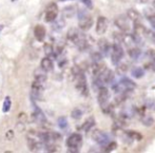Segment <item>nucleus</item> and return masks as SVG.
Masks as SVG:
<instances>
[{
  "label": "nucleus",
  "instance_id": "7ed1b4c3",
  "mask_svg": "<svg viewBox=\"0 0 155 153\" xmlns=\"http://www.w3.org/2000/svg\"><path fill=\"white\" fill-rule=\"evenodd\" d=\"M109 99H110V91H109V89L104 86H101L100 88H98L97 101L102 111L110 105L109 104Z\"/></svg>",
  "mask_w": 155,
  "mask_h": 153
},
{
  "label": "nucleus",
  "instance_id": "f03ea898",
  "mask_svg": "<svg viewBox=\"0 0 155 153\" xmlns=\"http://www.w3.org/2000/svg\"><path fill=\"white\" fill-rule=\"evenodd\" d=\"M75 78V87L77 89V91L79 92L81 95L84 96H88L89 95V89H88V85H87V78L84 76V72H80L79 74H77L76 76H74Z\"/></svg>",
  "mask_w": 155,
  "mask_h": 153
},
{
  "label": "nucleus",
  "instance_id": "ddd939ff",
  "mask_svg": "<svg viewBox=\"0 0 155 153\" xmlns=\"http://www.w3.org/2000/svg\"><path fill=\"white\" fill-rule=\"evenodd\" d=\"M127 17L128 19H130L132 22H138V21H141V15L140 13L138 12L135 8H129L127 11Z\"/></svg>",
  "mask_w": 155,
  "mask_h": 153
},
{
  "label": "nucleus",
  "instance_id": "58836bf2",
  "mask_svg": "<svg viewBox=\"0 0 155 153\" xmlns=\"http://www.w3.org/2000/svg\"><path fill=\"white\" fill-rule=\"evenodd\" d=\"M3 28H4V25H0V34H1L2 30H3Z\"/></svg>",
  "mask_w": 155,
  "mask_h": 153
},
{
  "label": "nucleus",
  "instance_id": "f3484780",
  "mask_svg": "<svg viewBox=\"0 0 155 153\" xmlns=\"http://www.w3.org/2000/svg\"><path fill=\"white\" fill-rule=\"evenodd\" d=\"M128 54H129V56L132 58V59L136 60V59H138V58L140 57L141 49H140V48H138V47L130 48V49L128 50Z\"/></svg>",
  "mask_w": 155,
  "mask_h": 153
},
{
  "label": "nucleus",
  "instance_id": "c9c22d12",
  "mask_svg": "<svg viewBox=\"0 0 155 153\" xmlns=\"http://www.w3.org/2000/svg\"><path fill=\"white\" fill-rule=\"evenodd\" d=\"M5 137H6V139H12L13 137H14V132H13L12 130L8 131V132L5 133Z\"/></svg>",
  "mask_w": 155,
  "mask_h": 153
},
{
  "label": "nucleus",
  "instance_id": "79ce46f5",
  "mask_svg": "<svg viewBox=\"0 0 155 153\" xmlns=\"http://www.w3.org/2000/svg\"><path fill=\"white\" fill-rule=\"evenodd\" d=\"M12 1H16V0H12Z\"/></svg>",
  "mask_w": 155,
  "mask_h": 153
},
{
  "label": "nucleus",
  "instance_id": "2f4dec72",
  "mask_svg": "<svg viewBox=\"0 0 155 153\" xmlns=\"http://www.w3.org/2000/svg\"><path fill=\"white\" fill-rule=\"evenodd\" d=\"M147 55L149 56L150 59H151L155 63V50H153V49L148 50V51H147Z\"/></svg>",
  "mask_w": 155,
  "mask_h": 153
},
{
  "label": "nucleus",
  "instance_id": "ea45409f",
  "mask_svg": "<svg viewBox=\"0 0 155 153\" xmlns=\"http://www.w3.org/2000/svg\"><path fill=\"white\" fill-rule=\"evenodd\" d=\"M152 5H153V8H154V10H155V0H154L153 2H152Z\"/></svg>",
  "mask_w": 155,
  "mask_h": 153
},
{
  "label": "nucleus",
  "instance_id": "dca6fc26",
  "mask_svg": "<svg viewBox=\"0 0 155 153\" xmlns=\"http://www.w3.org/2000/svg\"><path fill=\"white\" fill-rule=\"evenodd\" d=\"M40 65H41V69L45 72H50L53 70V61L50 59L49 57L43 58L40 62Z\"/></svg>",
  "mask_w": 155,
  "mask_h": 153
},
{
  "label": "nucleus",
  "instance_id": "412c9836",
  "mask_svg": "<svg viewBox=\"0 0 155 153\" xmlns=\"http://www.w3.org/2000/svg\"><path fill=\"white\" fill-rule=\"evenodd\" d=\"M126 134H127V136L130 137L132 141H139L143 139V135L139 132H136V131H126Z\"/></svg>",
  "mask_w": 155,
  "mask_h": 153
},
{
  "label": "nucleus",
  "instance_id": "20e7f679",
  "mask_svg": "<svg viewBox=\"0 0 155 153\" xmlns=\"http://www.w3.org/2000/svg\"><path fill=\"white\" fill-rule=\"evenodd\" d=\"M111 60H112V63L114 65H117L119 62L123 59L124 52V49L121 47V45L119 42H114V45L111 47Z\"/></svg>",
  "mask_w": 155,
  "mask_h": 153
},
{
  "label": "nucleus",
  "instance_id": "a211bd4d",
  "mask_svg": "<svg viewBox=\"0 0 155 153\" xmlns=\"http://www.w3.org/2000/svg\"><path fill=\"white\" fill-rule=\"evenodd\" d=\"M140 121L143 122V125L145 127H152L155 122V119L152 115H148V114H143L140 117Z\"/></svg>",
  "mask_w": 155,
  "mask_h": 153
},
{
  "label": "nucleus",
  "instance_id": "6ab92c4d",
  "mask_svg": "<svg viewBox=\"0 0 155 153\" xmlns=\"http://www.w3.org/2000/svg\"><path fill=\"white\" fill-rule=\"evenodd\" d=\"M28 144H29V148L31 151H38L41 149V141H36L35 139L32 138H28Z\"/></svg>",
  "mask_w": 155,
  "mask_h": 153
},
{
  "label": "nucleus",
  "instance_id": "9b49d317",
  "mask_svg": "<svg viewBox=\"0 0 155 153\" xmlns=\"http://www.w3.org/2000/svg\"><path fill=\"white\" fill-rule=\"evenodd\" d=\"M97 77L100 78L102 84H107V85L111 84V82L113 81V79H114V72H113L112 70L106 68V69L104 70V72H102L99 76H97Z\"/></svg>",
  "mask_w": 155,
  "mask_h": 153
},
{
  "label": "nucleus",
  "instance_id": "c756f323",
  "mask_svg": "<svg viewBox=\"0 0 155 153\" xmlns=\"http://www.w3.org/2000/svg\"><path fill=\"white\" fill-rule=\"evenodd\" d=\"M92 60L94 62H101L102 60V55L101 53H98V52H95V53L92 54Z\"/></svg>",
  "mask_w": 155,
  "mask_h": 153
},
{
  "label": "nucleus",
  "instance_id": "72a5a7b5",
  "mask_svg": "<svg viewBox=\"0 0 155 153\" xmlns=\"http://www.w3.org/2000/svg\"><path fill=\"white\" fill-rule=\"evenodd\" d=\"M80 1L82 2V3L84 4V5L87 6L88 8H93V2H92V0H80Z\"/></svg>",
  "mask_w": 155,
  "mask_h": 153
},
{
  "label": "nucleus",
  "instance_id": "4468645a",
  "mask_svg": "<svg viewBox=\"0 0 155 153\" xmlns=\"http://www.w3.org/2000/svg\"><path fill=\"white\" fill-rule=\"evenodd\" d=\"M143 16L146 17L147 20H149L151 22V25L155 28V10L153 8H143Z\"/></svg>",
  "mask_w": 155,
  "mask_h": 153
},
{
  "label": "nucleus",
  "instance_id": "0eeeda50",
  "mask_svg": "<svg viewBox=\"0 0 155 153\" xmlns=\"http://www.w3.org/2000/svg\"><path fill=\"white\" fill-rule=\"evenodd\" d=\"M58 15V6L56 3L52 2L47 6V11H45V19L47 22H53Z\"/></svg>",
  "mask_w": 155,
  "mask_h": 153
},
{
  "label": "nucleus",
  "instance_id": "39448f33",
  "mask_svg": "<svg viewBox=\"0 0 155 153\" xmlns=\"http://www.w3.org/2000/svg\"><path fill=\"white\" fill-rule=\"evenodd\" d=\"M78 20H79L78 25H79V29L81 31H88L92 28L93 18L84 11H79V13H78Z\"/></svg>",
  "mask_w": 155,
  "mask_h": 153
},
{
  "label": "nucleus",
  "instance_id": "393cba45",
  "mask_svg": "<svg viewBox=\"0 0 155 153\" xmlns=\"http://www.w3.org/2000/svg\"><path fill=\"white\" fill-rule=\"evenodd\" d=\"M116 147H117V143H116V141H110L106 146H104V152H112L113 150L116 149Z\"/></svg>",
  "mask_w": 155,
  "mask_h": 153
},
{
  "label": "nucleus",
  "instance_id": "1a4fd4ad",
  "mask_svg": "<svg viewBox=\"0 0 155 153\" xmlns=\"http://www.w3.org/2000/svg\"><path fill=\"white\" fill-rule=\"evenodd\" d=\"M108 29V19L104 16H99L96 22V33L98 35H102Z\"/></svg>",
  "mask_w": 155,
  "mask_h": 153
},
{
  "label": "nucleus",
  "instance_id": "c85d7f7f",
  "mask_svg": "<svg viewBox=\"0 0 155 153\" xmlns=\"http://www.w3.org/2000/svg\"><path fill=\"white\" fill-rule=\"evenodd\" d=\"M58 126L60 129H65L68 127V121L64 116H61L58 118Z\"/></svg>",
  "mask_w": 155,
  "mask_h": 153
},
{
  "label": "nucleus",
  "instance_id": "e433bc0d",
  "mask_svg": "<svg viewBox=\"0 0 155 153\" xmlns=\"http://www.w3.org/2000/svg\"><path fill=\"white\" fill-rule=\"evenodd\" d=\"M147 107H148V108H152V107H155V101H154L153 99L147 100Z\"/></svg>",
  "mask_w": 155,
  "mask_h": 153
},
{
  "label": "nucleus",
  "instance_id": "423d86ee",
  "mask_svg": "<svg viewBox=\"0 0 155 153\" xmlns=\"http://www.w3.org/2000/svg\"><path fill=\"white\" fill-rule=\"evenodd\" d=\"M114 25L118 28L120 32L124 33V34H129L131 32V25L129 23L128 17L124 16V15H118L116 18L114 19Z\"/></svg>",
  "mask_w": 155,
  "mask_h": 153
},
{
  "label": "nucleus",
  "instance_id": "f257e3e1",
  "mask_svg": "<svg viewBox=\"0 0 155 153\" xmlns=\"http://www.w3.org/2000/svg\"><path fill=\"white\" fill-rule=\"evenodd\" d=\"M82 145V136L79 133H74L70 135L67 139V146L69 148V152H78L79 148Z\"/></svg>",
  "mask_w": 155,
  "mask_h": 153
},
{
  "label": "nucleus",
  "instance_id": "cd10ccee",
  "mask_svg": "<svg viewBox=\"0 0 155 153\" xmlns=\"http://www.w3.org/2000/svg\"><path fill=\"white\" fill-rule=\"evenodd\" d=\"M35 80H38V81L40 82H45V80H47V74L45 73H39V72H37L36 74H35Z\"/></svg>",
  "mask_w": 155,
  "mask_h": 153
},
{
  "label": "nucleus",
  "instance_id": "a878e982",
  "mask_svg": "<svg viewBox=\"0 0 155 153\" xmlns=\"http://www.w3.org/2000/svg\"><path fill=\"white\" fill-rule=\"evenodd\" d=\"M143 34H145L146 37H148V38H150L152 40V42L155 45V31H152V30H148L147 28L145 29L143 31Z\"/></svg>",
  "mask_w": 155,
  "mask_h": 153
},
{
  "label": "nucleus",
  "instance_id": "f8f14e48",
  "mask_svg": "<svg viewBox=\"0 0 155 153\" xmlns=\"http://www.w3.org/2000/svg\"><path fill=\"white\" fill-rule=\"evenodd\" d=\"M119 85L121 86L124 91H133L136 88V84L128 77H124L119 80Z\"/></svg>",
  "mask_w": 155,
  "mask_h": 153
},
{
  "label": "nucleus",
  "instance_id": "4be33fe9",
  "mask_svg": "<svg viewBox=\"0 0 155 153\" xmlns=\"http://www.w3.org/2000/svg\"><path fill=\"white\" fill-rule=\"evenodd\" d=\"M94 125H95V121H94L93 117H90V118H88L84 121V126H82V130L86 131V132H89L94 127Z\"/></svg>",
  "mask_w": 155,
  "mask_h": 153
},
{
  "label": "nucleus",
  "instance_id": "473e14b6",
  "mask_svg": "<svg viewBox=\"0 0 155 153\" xmlns=\"http://www.w3.org/2000/svg\"><path fill=\"white\" fill-rule=\"evenodd\" d=\"M18 121L20 122V124H25V122L27 121V115H25V113H20V114L18 115Z\"/></svg>",
  "mask_w": 155,
  "mask_h": 153
},
{
  "label": "nucleus",
  "instance_id": "a19ab883",
  "mask_svg": "<svg viewBox=\"0 0 155 153\" xmlns=\"http://www.w3.org/2000/svg\"><path fill=\"white\" fill-rule=\"evenodd\" d=\"M59 1H62L63 2V1H70V0H59Z\"/></svg>",
  "mask_w": 155,
  "mask_h": 153
},
{
  "label": "nucleus",
  "instance_id": "9d476101",
  "mask_svg": "<svg viewBox=\"0 0 155 153\" xmlns=\"http://www.w3.org/2000/svg\"><path fill=\"white\" fill-rule=\"evenodd\" d=\"M97 45H98L99 52L101 53L102 56H108L109 54L111 53V47H112V45H110V42H109L107 39H104V38L99 39Z\"/></svg>",
  "mask_w": 155,
  "mask_h": 153
},
{
  "label": "nucleus",
  "instance_id": "bb28decb",
  "mask_svg": "<svg viewBox=\"0 0 155 153\" xmlns=\"http://www.w3.org/2000/svg\"><path fill=\"white\" fill-rule=\"evenodd\" d=\"M71 116H72V118H74V119H80L82 116V111L78 108L74 109L71 113Z\"/></svg>",
  "mask_w": 155,
  "mask_h": 153
},
{
  "label": "nucleus",
  "instance_id": "5701e85b",
  "mask_svg": "<svg viewBox=\"0 0 155 153\" xmlns=\"http://www.w3.org/2000/svg\"><path fill=\"white\" fill-rule=\"evenodd\" d=\"M11 106H12V100H11L10 96H6L4 98V101H3V106H2V111L4 113H8V111L11 110Z\"/></svg>",
  "mask_w": 155,
  "mask_h": 153
},
{
  "label": "nucleus",
  "instance_id": "7c9ffc66",
  "mask_svg": "<svg viewBox=\"0 0 155 153\" xmlns=\"http://www.w3.org/2000/svg\"><path fill=\"white\" fill-rule=\"evenodd\" d=\"M45 52L48 56H50L52 53H53V47H52L50 43H45Z\"/></svg>",
  "mask_w": 155,
  "mask_h": 153
},
{
  "label": "nucleus",
  "instance_id": "b1692460",
  "mask_svg": "<svg viewBox=\"0 0 155 153\" xmlns=\"http://www.w3.org/2000/svg\"><path fill=\"white\" fill-rule=\"evenodd\" d=\"M128 65L127 63H120L119 62L118 65H117V68H116V73L118 74V75H124V74L127 73V71H128Z\"/></svg>",
  "mask_w": 155,
  "mask_h": 153
},
{
  "label": "nucleus",
  "instance_id": "f704fd0d",
  "mask_svg": "<svg viewBox=\"0 0 155 153\" xmlns=\"http://www.w3.org/2000/svg\"><path fill=\"white\" fill-rule=\"evenodd\" d=\"M47 150H48V152H56V151H57V147H55V146H53V145H49V144H48Z\"/></svg>",
  "mask_w": 155,
  "mask_h": 153
},
{
  "label": "nucleus",
  "instance_id": "aec40b11",
  "mask_svg": "<svg viewBox=\"0 0 155 153\" xmlns=\"http://www.w3.org/2000/svg\"><path fill=\"white\" fill-rule=\"evenodd\" d=\"M131 73H132L133 77L136 78V79H140V78H143V75H145V71H143V69L140 67L133 68L132 71H131Z\"/></svg>",
  "mask_w": 155,
  "mask_h": 153
},
{
  "label": "nucleus",
  "instance_id": "2eb2a0df",
  "mask_svg": "<svg viewBox=\"0 0 155 153\" xmlns=\"http://www.w3.org/2000/svg\"><path fill=\"white\" fill-rule=\"evenodd\" d=\"M34 35H35V38H36L38 41H43V39H45V27L41 25H36L34 29Z\"/></svg>",
  "mask_w": 155,
  "mask_h": 153
},
{
  "label": "nucleus",
  "instance_id": "6e6552de",
  "mask_svg": "<svg viewBox=\"0 0 155 153\" xmlns=\"http://www.w3.org/2000/svg\"><path fill=\"white\" fill-rule=\"evenodd\" d=\"M91 136H92V138L96 141V143L99 144L100 146H104V147L109 143V141H110L108 134L104 133V131L98 130V129H96V130L93 131Z\"/></svg>",
  "mask_w": 155,
  "mask_h": 153
},
{
  "label": "nucleus",
  "instance_id": "4c0bfd02",
  "mask_svg": "<svg viewBox=\"0 0 155 153\" xmlns=\"http://www.w3.org/2000/svg\"><path fill=\"white\" fill-rule=\"evenodd\" d=\"M138 3L140 4H143V3H147V2H149V0H136Z\"/></svg>",
  "mask_w": 155,
  "mask_h": 153
}]
</instances>
